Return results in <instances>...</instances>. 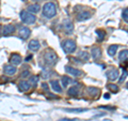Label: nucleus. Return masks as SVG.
I'll return each instance as SVG.
<instances>
[{"mask_svg": "<svg viewBox=\"0 0 128 121\" xmlns=\"http://www.w3.org/2000/svg\"><path fill=\"white\" fill-rule=\"evenodd\" d=\"M107 87H108V89H109L111 92H114V93L118 91V87L116 86V85H114V84H108Z\"/></svg>", "mask_w": 128, "mask_h": 121, "instance_id": "nucleus-26", "label": "nucleus"}, {"mask_svg": "<svg viewBox=\"0 0 128 121\" xmlns=\"http://www.w3.org/2000/svg\"><path fill=\"white\" fill-rule=\"evenodd\" d=\"M20 19H22V22H24L25 24L32 25V24H34L35 21H36V17H35V15L32 14L31 12L22 11L20 12Z\"/></svg>", "mask_w": 128, "mask_h": 121, "instance_id": "nucleus-3", "label": "nucleus"}, {"mask_svg": "<svg viewBox=\"0 0 128 121\" xmlns=\"http://www.w3.org/2000/svg\"><path fill=\"white\" fill-rule=\"evenodd\" d=\"M3 71H4V73L8 75H14L17 70H16V68L13 64H6V66L3 67Z\"/></svg>", "mask_w": 128, "mask_h": 121, "instance_id": "nucleus-8", "label": "nucleus"}, {"mask_svg": "<svg viewBox=\"0 0 128 121\" xmlns=\"http://www.w3.org/2000/svg\"><path fill=\"white\" fill-rule=\"evenodd\" d=\"M11 63L13 66H18V64L22 63V56L18 55V54H13L11 56Z\"/></svg>", "mask_w": 128, "mask_h": 121, "instance_id": "nucleus-12", "label": "nucleus"}, {"mask_svg": "<svg viewBox=\"0 0 128 121\" xmlns=\"http://www.w3.org/2000/svg\"><path fill=\"white\" fill-rule=\"evenodd\" d=\"M44 60L48 66H54L58 60V56L52 49H46L44 53Z\"/></svg>", "mask_w": 128, "mask_h": 121, "instance_id": "nucleus-2", "label": "nucleus"}, {"mask_svg": "<svg viewBox=\"0 0 128 121\" xmlns=\"http://www.w3.org/2000/svg\"><path fill=\"white\" fill-rule=\"evenodd\" d=\"M79 92H80V87H79V85H76V86H73L72 88H70L67 93L70 96H77L79 94Z\"/></svg>", "mask_w": 128, "mask_h": 121, "instance_id": "nucleus-16", "label": "nucleus"}, {"mask_svg": "<svg viewBox=\"0 0 128 121\" xmlns=\"http://www.w3.org/2000/svg\"><path fill=\"white\" fill-rule=\"evenodd\" d=\"M61 46H62L63 50L65 51L66 54L74 53V51L76 50V47H77V45H76V42L73 41V40H65V41L62 42Z\"/></svg>", "mask_w": 128, "mask_h": 121, "instance_id": "nucleus-4", "label": "nucleus"}, {"mask_svg": "<svg viewBox=\"0 0 128 121\" xmlns=\"http://www.w3.org/2000/svg\"><path fill=\"white\" fill-rule=\"evenodd\" d=\"M18 89H19V91H22V92L28 91L30 89V83L26 82V80H22V82L18 84Z\"/></svg>", "mask_w": 128, "mask_h": 121, "instance_id": "nucleus-13", "label": "nucleus"}, {"mask_svg": "<svg viewBox=\"0 0 128 121\" xmlns=\"http://www.w3.org/2000/svg\"><path fill=\"white\" fill-rule=\"evenodd\" d=\"M63 27H64V31H65L67 34L73 33V31H74V25H73V23H72L70 19H66V21H64Z\"/></svg>", "mask_w": 128, "mask_h": 121, "instance_id": "nucleus-7", "label": "nucleus"}, {"mask_svg": "<svg viewBox=\"0 0 128 121\" xmlns=\"http://www.w3.org/2000/svg\"><path fill=\"white\" fill-rule=\"evenodd\" d=\"M20 77H30V71L26 70V71L22 72V74H20Z\"/></svg>", "mask_w": 128, "mask_h": 121, "instance_id": "nucleus-31", "label": "nucleus"}, {"mask_svg": "<svg viewBox=\"0 0 128 121\" xmlns=\"http://www.w3.org/2000/svg\"><path fill=\"white\" fill-rule=\"evenodd\" d=\"M29 48L31 50L33 51H36L40 49V47H41V44H40V42L38 41V40H31V41L29 42Z\"/></svg>", "mask_w": 128, "mask_h": 121, "instance_id": "nucleus-14", "label": "nucleus"}, {"mask_svg": "<svg viewBox=\"0 0 128 121\" xmlns=\"http://www.w3.org/2000/svg\"><path fill=\"white\" fill-rule=\"evenodd\" d=\"M24 1H26V0H24Z\"/></svg>", "mask_w": 128, "mask_h": 121, "instance_id": "nucleus-39", "label": "nucleus"}, {"mask_svg": "<svg viewBox=\"0 0 128 121\" xmlns=\"http://www.w3.org/2000/svg\"><path fill=\"white\" fill-rule=\"evenodd\" d=\"M104 98H105V99H110V95L108 94V93H106L105 95H104Z\"/></svg>", "mask_w": 128, "mask_h": 121, "instance_id": "nucleus-35", "label": "nucleus"}, {"mask_svg": "<svg viewBox=\"0 0 128 121\" xmlns=\"http://www.w3.org/2000/svg\"><path fill=\"white\" fill-rule=\"evenodd\" d=\"M32 1H34V2H38V1H41V0H32Z\"/></svg>", "mask_w": 128, "mask_h": 121, "instance_id": "nucleus-37", "label": "nucleus"}, {"mask_svg": "<svg viewBox=\"0 0 128 121\" xmlns=\"http://www.w3.org/2000/svg\"><path fill=\"white\" fill-rule=\"evenodd\" d=\"M118 59L121 62H128V49H123L118 55Z\"/></svg>", "mask_w": 128, "mask_h": 121, "instance_id": "nucleus-19", "label": "nucleus"}, {"mask_svg": "<svg viewBox=\"0 0 128 121\" xmlns=\"http://www.w3.org/2000/svg\"><path fill=\"white\" fill-rule=\"evenodd\" d=\"M89 18H91V13L89 11H82L81 13H79L77 15V19L80 21V22H84V21H86V19H89Z\"/></svg>", "mask_w": 128, "mask_h": 121, "instance_id": "nucleus-10", "label": "nucleus"}, {"mask_svg": "<svg viewBox=\"0 0 128 121\" xmlns=\"http://www.w3.org/2000/svg\"><path fill=\"white\" fill-rule=\"evenodd\" d=\"M106 76H107V78L109 80H111V82H114L115 79L118 78V71L116 70V69H110L109 71H107Z\"/></svg>", "mask_w": 128, "mask_h": 121, "instance_id": "nucleus-6", "label": "nucleus"}, {"mask_svg": "<svg viewBox=\"0 0 128 121\" xmlns=\"http://www.w3.org/2000/svg\"><path fill=\"white\" fill-rule=\"evenodd\" d=\"M48 88H49V87H48L47 84H43V89L44 90H48Z\"/></svg>", "mask_w": 128, "mask_h": 121, "instance_id": "nucleus-33", "label": "nucleus"}, {"mask_svg": "<svg viewBox=\"0 0 128 121\" xmlns=\"http://www.w3.org/2000/svg\"><path fill=\"white\" fill-rule=\"evenodd\" d=\"M99 108H105V109H109V110L115 109V107H113V106H99Z\"/></svg>", "mask_w": 128, "mask_h": 121, "instance_id": "nucleus-32", "label": "nucleus"}, {"mask_svg": "<svg viewBox=\"0 0 128 121\" xmlns=\"http://www.w3.org/2000/svg\"><path fill=\"white\" fill-rule=\"evenodd\" d=\"M91 55L94 60H98L102 57V49L99 47H93L91 49Z\"/></svg>", "mask_w": 128, "mask_h": 121, "instance_id": "nucleus-9", "label": "nucleus"}, {"mask_svg": "<svg viewBox=\"0 0 128 121\" xmlns=\"http://www.w3.org/2000/svg\"><path fill=\"white\" fill-rule=\"evenodd\" d=\"M57 13V7L54 2H47L43 7V15L47 18L54 17Z\"/></svg>", "mask_w": 128, "mask_h": 121, "instance_id": "nucleus-1", "label": "nucleus"}, {"mask_svg": "<svg viewBox=\"0 0 128 121\" xmlns=\"http://www.w3.org/2000/svg\"><path fill=\"white\" fill-rule=\"evenodd\" d=\"M70 84H73V79L70 78V77H67V76H63V77H62V85H63V87L66 88Z\"/></svg>", "mask_w": 128, "mask_h": 121, "instance_id": "nucleus-22", "label": "nucleus"}, {"mask_svg": "<svg viewBox=\"0 0 128 121\" xmlns=\"http://www.w3.org/2000/svg\"><path fill=\"white\" fill-rule=\"evenodd\" d=\"M64 110L68 112H83V111H86L88 109L86 108H65Z\"/></svg>", "mask_w": 128, "mask_h": 121, "instance_id": "nucleus-24", "label": "nucleus"}, {"mask_svg": "<svg viewBox=\"0 0 128 121\" xmlns=\"http://www.w3.org/2000/svg\"><path fill=\"white\" fill-rule=\"evenodd\" d=\"M2 30H3V29H2V26H1V25H0V34H1V32H2Z\"/></svg>", "mask_w": 128, "mask_h": 121, "instance_id": "nucleus-36", "label": "nucleus"}, {"mask_svg": "<svg viewBox=\"0 0 128 121\" xmlns=\"http://www.w3.org/2000/svg\"><path fill=\"white\" fill-rule=\"evenodd\" d=\"M65 71L68 74L73 75L74 77H79V76H82L83 75V72L81 70H79V69H75V68L70 67V66H66L65 67Z\"/></svg>", "mask_w": 128, "mask_h": 121, "instance_id": "nucleus-5", "label": "nucleus"}, {"mask_svg": "<svg viewBox=\"0 0 128 121\" xmlns=\"http://www.w3.org/2000/svg\"><path fill=\"white\" fill-rule=\"evenodd\" d=\"M96 33H97V38H98L99 41H102V40L105 39V37H106V31L105 30L98 29V30H96Z\"/></svg>", "mask_w": 128, "mask_h": 121, "instance_id": "nucleus-25", "label": "nucleus"}, {"mask_svg": "<svg viewBox=\"0 0 128 121\" xmlns=\"http://www.w3.org/2000/svg\"><path fill=\"white\" fill-rule=\"evenodd\" d=\"M127 87H128V83H127Z\"/></svg>", "mask_w": 128, "mask_h": 121, "instance_id": "nucleus-38", "label": "nucleus"}, {"mask_svg": "<svg viewBox=\"0 0 128 121\" xmlns=\"http://www.w3.org/2000/svg\"><path fill=\"white\" fill-rule=\"evenodd\" d=\"M127 76H128V72H127V71H124V72H123V74H122V76H121V78L118 79V82H120V83H123L124 80H125V78L127 77Z\"/></svg>", "mask_w": 128, "mask_h": 121, "instance_id": "nucleus-29", "label": "nucleus"}, {"mask_svg": "<svg viewBox=\"0 0 128 121\" xmlns=\"http://www.w3.org/2000/svg\"><path fill=\"white\" fill-rule=\"evenodd\" d=\"M123 19L126 23H128V9H125L123 11Z\"/></svg>", "mask_w": 128, "mask_h": 121, "instance_id": "nucleus-30", "label": "nucleus"}, {"mask_svg": "<svg viewBox=\"0 0 128 121\" xmlns=\"http://www.w3.org/2000/svg\"><path fill=\"white\" fill-rule=\"evenodd\" d=\"M40 6L38 5V3H35V5H30L29 7H28V11L31 12V13H38V12L40 11Z\"/></svg>", "mask_w": 128, "mask_h": 121, "instance_id": "nucleus-21", "label": "nucleus"}, {"mask_svg": "<svg viewBox=\"0 0 128 121\" xmlns=\"http://www.w3.org/2000/svg\"><path fill=\"white\" fill-rule=\"evenodd\" d=\"M78 57L82 60V61H88V60L90 59V54L88 53V51L86 50H82V51H80V53L78 54Z\"/></svg>", "mask_w": 128, "mask_h": 121, "instance_id": "nucleus-20", "label": "nucleus"}, {"mask_svg": "<svg viewBox=\"0 0 128 121\" xmlns=\"http://www.w3.org/2000/svg\"><path fill=\"white\" fill-rule=\"evenodd\" d=\"M29 83H30V85H32V86H36L38 83V76H32V77H30Z\"/></svg>", "mask_w": 128, "mask_h": 121, "instance_id": "nucleus-28", "label": "nucleus"}, {"mask_svg": "<svg viewBox=\"0 0 128 121\" xmlns=\"http://www.w3.org/2000/svg\"><path fill=\"white\" fill-rule=\"evenodd\" d=\"M31 33V31L29 28H27V27H22L20 30H19V35H20V38L24 39V40H26L29 38V35Z\"/></svg>", "mask_w": 128, "mask_h": 121, "instance_id": "nucleus-15", "label": "nucleus"}, {"mask_svg": "<svg viewBox=\"0 0 128 121\" xmlns=\"http://www.w3.org/2000/svg\"><path fill=\"white\" fill-rule=\"evenodd\" d=\"M41 77L44 78V79H47V78H49L50 77V71H48V70H43L42 71V73H41Z\"/></svg>", "mask_w": 128, "mask_h": 121, "instance_id": "nucleus-27", "label": "nucleus"}, {"mask_svg": "<svg viewBox=\"0 0 128 121\" xmlns=\"http://www.w3.org/2000/svg\"><path fill=\"white\" fill-rule=\"evenodd\" d=\"M50 86H51V88H52V90L54 92H58V93L62 92V87L60 86V84H59L58 80H51V82H50Z\"/></svg>", "mask_w": 128, "mask_h": 121, "instance_id": "nucleus-17", "label": "nucleus"}, {"mask_svg": "<svg viewBox=\"0 0 128 121\" xmlns=\"http://www.w3.org/2000/svg\"><path fill=\"white\" fill-rule=\"evenodd\" d=\"M118 45H115V44H113V45H110L109 48H108V54H109L110 56H114L115 53H116L118 50Z\"/></svg>", "mask_w": 128, "mask_h": 121, "instance_id": "nucleus-23", "label": "nucleus"}, {"mask_svg": "<svg viewBox=\"0 0 128 121\" xmlns=\"http://www.w3.org/2000/svg\"><path fill=\"white\" fill-rule=\"evenodd\" d=\"M32 58V55H30V56H28V57L26 58V61H30V59Z\"/></svg>", "mask_w": 128, "mask_h": 121, "instance_id": "nucleus-34", "label": "nucleus"}, {"mask_svg": "<svg viewBox=\"0 0 128 121\" xmlns=\"http://www.w3.org/2000/svg\"><path fill=\"white\" fill-rule=\"evenodd\" d=\"M15 31V27L13 25H6L4 28L2 30V33L4 35H9V34H12L13 32Z\"/></svg>", "mask_w": 128, "mask_h": 121, "instance_id": "nucleus-18", "label": "nucleus"}, {"mask_svg": "<svg viewBox=\"0 0 128 121\" xmlns=\"http://www.w3.org/2000/svg\"><path fill=\"white\" fill-rule=\"evenodd\" d=\"M86 92L89 93V95L93 96V98H96V96H98L99 93H100V90H99L98 88H95V87H88Z\"/></svg>", "mask_w": 128, "mask_h": 121, "instance_id": "nucleus-11", "label": "nucleus"}]
</instances>
